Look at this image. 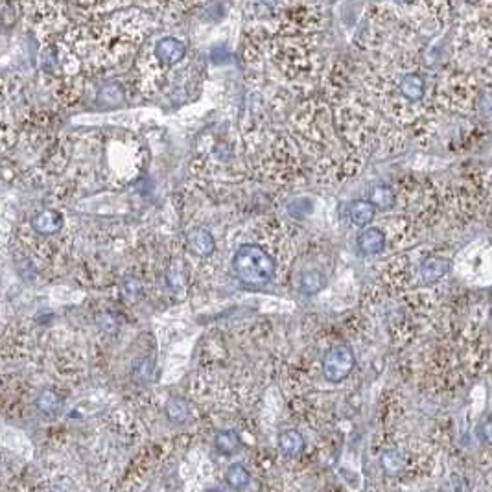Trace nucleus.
I'll list each match as a JSON object with an SVG mask.
<instances>
[{
  "mask_svg": "<svg viewBox=\"0 0 492 492\" xmlns=\"http://www.w3.org/2000/svg\"><path fill=\"white\" fill-rule=\"evenodd\" d=\"M135 6L144 8L155 17H163V19H175L177 15H184L188 11L203 8L211 0H133Z\"/></svg>",
  "mask_w": 492,
  "mask_h": 492,
  "instance_id": "8",
  "label": "nucleus"
},
{
  "mask_svg": "<svg viewBox=\"0 0 492 492\" xmlns=\"http://www.w3.org/2000/svg\"><path fill=\"white\" fill-rule=\"evenodd\" d=\"M166 417L175 424H184L188 418L192 417V408H190V404L187 400L174 397L166 404Z\"/></svg>",
  "mask_w": 492,
  "mask_h": 492,
  "instance_id": "18",
  "label": "nucleus"
},
{
  "mask_svg": "<svg viewBox=\"0 0 492 492\" xmlns=\"http://www.w3.org/2000/svg\"><path fill=\"white\" fill-rule=\"evenodd\" d=\"M129 6H135V2L133 0H71L74 23L103 17V15L115 13L118 10L129 8Z\"/></svg>",
  "mask_w": 492,
  "mask_h": 492,
  "instance_id": "7",
  "label": "nucleus"
},
{
  "mask_svg": "<svg viewBox=\"0 0 492 492\" xmlns=\"http://www.w3.org/2000/svg\"><path fill=\"white\" fill-rule=\"evenodd\" d=\"M35 406H37L39 411L45 413V415H54V413H57L62 409V399H59V394H57L56 391L45 390L39 393L37 400H35Z\"/></svg>",
  "mask_w": 492,
  "mask_h": 492,
  "instance_id": "20",
  "label": "nucleus"
},
{
  "mask_svg": "<svg viewBox=\"0 0 492 492\" xmlns=\"http://www.w3.org/2000/svg\"><path fill=\"white\" fill-rule=\"evenodd\" d=\"M397 90L400 98L409 103H417L426 94V81L417 71H406L397 78Z\"/></svg>",
  "mask_w": 492,
  "mask_h": 492,
  "instance_id": "9",
  "label": "nucleus"
},
{
  "mask_svg": "<svg viewBox=\"0 0 492 492\" xmlns=\"http://www.w3.org/2000/svg\"><path fill=\"white\" fill-rule=\"evenodd\" d=\"M244 19L267 35H323L328 11L324 0H247Z\"/></svg>",
  "mask_w": 492,
  "mask_h": 492,
  "instance_id": "2",
  "label": "nucleus"
},
{
  "mask_svg": "<svg viewBox=\"0 0 492 492\" xmlns=\"http://www.w3.org/2000/svg\"><path fill=\"white\" fill-rule=\"evenodd\" d=\"M279 448L286 457H295L305 448V439L297 430L282 431L281 437H279Z\"/></svg>",
  "mask_w": 492,
  "mask_h": 492,
  "instance_id": "16",
  "label": "nucleus"
},
{
  "mask_svg": "<svg viewBox=\"0 0 492 492\" xmlns=\"http://www.w3.org/2000/svg\"><path fill=\"white\" fill-rule=\"evenodd\" d=\"M375 214H376V206L370 201H365V199H358V201L352 203L351 209H348L351 221L358 227L369 226L370 221H373V218H375Z\"/></svg>",
  "mask_w": 492,
  "mask_h": 492,
  "instance_id": "15",
  "label": "nucleus"
},
{
  "mask_svg": "<svg viewBox=\"0 0 492 492\" xmlns=\"http://www.w3.org/2000/svg\"><path fill=\"white\" fill-rule=\"evenodd\" d=\"M382 469L385 470V474H390V476H397L399 472H402L404 469L402 454L397 450L384 452V454H382Z\"/></svg>",
  "mask_w": 492,
  "mask_h": 492,
  "instance_id": "23",
  "label": "nucleus"
},
{
  "mask_svg": "<svg viewBox=\"0 0 492 492\" xmlns=\"http://www.w3.org/2000/svg\"><path fill=\"white\" fill-rule=\"evenodd\" d=\"M24 26L41 41L62 35L74 24L71 0H19Z\"/></svg>",
  "mask_w": 492,
  "mask_h": 492,
  "instance_id": "4",
  "label": "nucleus"
},
{
  "mask_svg": "<svg viewBox=\"0 0 492 492\" xmlns=\"http://www.w3.org/2000/svg\"><path fill=\"white\" fill-rule=\"evenodd\" d=\"M358 247L363 254H378L384 251L385 247V236L380 229H365L358 236Z\"/></svg>",
  "mask_w": 492,
  "mask_h": 492,
  "instance_id": "13",
  "label": "nucleus"
},
{
  "mask_svg": "<svg viewBox=\"0 0 492 492\" xmlns=\"http://www.w3.org/2000/svg\"><path fill=\"white\" fill-rule=\"evenodd\" d=\"M2 19H4V28H11L17 20H23L19 0H2Z\"/></svg>",
  "mask_w": 492,
  "mask_h": 492,
  "instance_id": "24",
  "label": "nucleus"
},
{
  "mask_svg": "<svg viewBox=\"0 0 492 492\" xmlns=\"http://www.w3.org/2000/svg\"><path fill=\"white\" fill-rule=\"evenodd\" d=\"M187 245L188 251L196 257H211L216 249L214 236L209 233L206 229H192L187 236Z\"/></svg>",
  "mask_w": 492,
  "mask_h": 492,
  "instance_id": "10",
  "label": "nucleus"
},
{
  "mask_svg": "<svg viewBox=\"0 0 492 492\" xmlns=\"http://www.w3.org/2000/svg\"><path fill=\"white\" fill-rule=\"evenodd\" d=\"M450 269V262L446 258L441 257H428L424 262L421 264V279L422 284H435V282L441 281L446 273Z\"/></svg>",
  "mask_w": 492,
  "mask_h": 492,
  "instance_id": "12",
  "label": "nucleus"
},
{
  "mask_svg": "<svg viewBox=\"0 0 492 492\" xmlns=\"http://www.w3.org/2000/svg\"><path fill=\"white\" fill-rule=\"evenodd\" d=\"M491 319H492V308H491Z\"/></svg>",
  "mask_w": 492,
  "mask_h": 492,
  "instance_id": "26",
  "label": "nucleus"
},
{
  "mask_svg": "<svg viewBox=\"0 0 492 492\" xmlns=\"http://www.w3.org/2000/svg\"><path fill=\"white\" fill-rule=\"evenodd\" d=\"M226 481L230 488L240 491V488L247 487L249 481H251V476H249V472L242 464H233L226 472Z\"/></svg>",
  "mask_w": 492,
  "mask_h": 492,
  "instance_id": "22",
  "label": "nucleus"
},
{
  "mask_svg": "<svg viewBox=\"0 0 492 492\" xmlns=\"http://www.w3.org/2000/svg\"><path fill=\"white\" fill-rule=\"evenodd\" d=\"M233 269L245 286L264 288L275 277V260L260 245L244 244L236 249Z\"/></svg>",
  "mask_w": 492,
  "mask_h": 492,
  "instance_id": "5",
  "label": "nucleus"
},
{
  "mask_svg": "<svg viewBox=\"0 0 492 492\" xmlns=\"http://www.w3.org/2000/svg\"><path fill=\"white\" fill-rule=\"evenodd\" d=\"M63 227V216L57 211H41L32 218V229L42 236L56 235Z\"/></svg>",
  "mask_w": 492,
  "mask_h": 492,
  "instance_id": "11",
  "label": "nucleus"
},
{
  "mask_svg": "<svg viewBox=\"0 0 492 492\" xmlns=\"http://www.w3.org/2000/svg\"><path fill=\"white\" fill-rule=\"evenodd\" d=\"M157 20L144 8L129 6L96 19L74 23L62 33L83 72H103L139 54L157 30Z\"/></svg>",
  "mask_w": 492,
  "mask_h": 492,
  "instance_id": "1",
  "label": "nucleus"
},
{
  "mask_svg": "<svg viewBox=\"0 0 492 492\" xmlns=\"http://www.w3.org/2000/svg\"><path fill=\"white\" fill-rule=\"evenodd\" d=\"M479 439H481L485 445L492 446V418H487L479 424Z\"/></svg>",
  "mask_w": 492,
  "mask_h": 492,
  "instance_id": "25",
  "label": "nucleus"
},
{
  "mask_svg": "<svg viewBox=\"0 0 492 492\" xmlns=\"http://www.w3.org/2000/svg\"><path fill=\"white\" fill-rule=\"evenodd\" d=\"M188 56V39L181 33L157 32L155 30L146 39L142 48L136 54L135 71L141 83L148 85L155 76L164 74L170 69L183 63Z\"/></svg>",
  "mask_w": 492,
  "mask_h": 492,
  "instance_id": "3",
  "label": "nucleus"
},
{
  "mask_svg": "<svg viewBox=\"0 0 492 492\" xmlns=\"http://www.w3.org/2000/svg\"><path fill=\"white\" fill-rule=\"evenodd\" d=\"M369 201L373 203L378 211H390V209L394 206V203H397V197H394V192L390 187L376 184V187L370 188Z\"/></svg>",
  "mask_w": 492,
  "mask_h": 492,
  "instance_id": "17",
  "label": "nucleus"
},
{
  "mask_svg": "<svg viewBox=\"0 0 492 492\" xmlns=\"http://www.w3.org/2000/svg\"><path fill=\"white\" fill-rule=\"evenodd\" d=\"M126 100V90L118 81H109L100 89L98 103L103 107H118Z\"/></svg>",
  "mask_w": 492,
  "mask_h": 492,
  "instance_id": "14",
  "label": "nucleus"
},
{
  "mask_svg": "<svg viewBox=\"0 0 492 492\" xmlns=\"http://www.w3.org/2000/svg\"><path fill=\"white\" fill-rule=\"evenodd\" d=\"M216 448H218V452H221V454H235L236 450H238L240 446V437L236 431L233 430H226V431H220L218 435H216Z\"/></svg>",
  "mask_w": 492,
  "mask_h": 492,
  "instance_id": "21",
  "label": "nucleus"
},
{
  "mask_svg": "<svg viewBox=\"0 0 492 492\" xmlns=\"http://www.w3.org/2000/svg\"><path fill=\"white\" fill-rule=\"evenodd\" d=\"M327 286V277L319 269H312V271H305L300 277V291L305 295H315L319 291Z\"/></svg>",
  "mask_w": 492,
  "mask_h": 492,
  "instance_id": "19",
  "label": "nucleus"
},
{
  "mask_svg": "<svg viewBox=\"0 0 492 492\" xmlns=\"http://www.w3.org/2000/svg\"><path fill=\"white\" fill-rule=\"evenodd\" d=\"M356 358L354 352L347 345H334L332 348H328L327 354L323 358V375L328 382L338 384L341 380L347 378L354 369Z\"/></svg>",
  "mask_w": 492,
  "mask_h": 492,
  "instance_id": "6",
  "label": "nucleus"
}]
</instances>
